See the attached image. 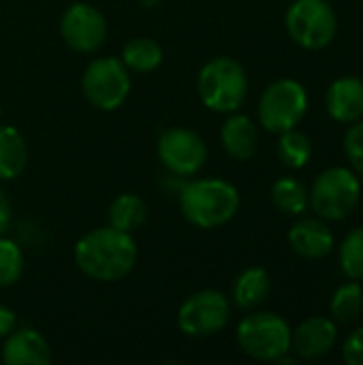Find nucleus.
<instances>
[{
	"instance_id": "ddd939ff",
	"label": "nucleus",
	"mask_w": 363,
	"mask_h": 365,
	"mask_svg": "<svg viewBox=\"0 0 363 365\" xmlns=\"http://www.w3.org/2000/svg\"><path fill=\"white\" fill-rule=\"evenodd\" d=\"M289 244L302 259H325L334 252V233L323 218H302L289 231Z\"/></svg>"
},
{
	"instance_id": "f3484780",
	"label": "nucleus",
	"mask_w": 363,
	"mask_h": 365,
	"mask_svg": "<svg viewBox=\"0 0 363 365\" xmlns=\"http://www.w3.org/2000/svg\"><path fill=\"white\" fill-rule=\"evenodd\" d=\"M270 291H272L270 274L263 267H248L235 278L233 302L242 310H252L267 299Z\"/></svg>"
},
{
	"instance_id": "9d476101",
	"label": "nucleus",
	"mask_w": 363,
	"mask_h": 365,
	"mask_svg": "<svg viewBox=\"0 0 363 365\" xmlns=\"http://www.w3.org/2000/svg\"><path fill=\"white\" fill-rule=\"evenodd\" d=\"M156 152L160 163L173 175H195L208 160V145L201 135L184 126L167 128L158 137Z\"/></svg>"
},
{
	"instance_id": "f03ea898",
	"label": "nucleus",
	"mask_w": 363,
	"mask_h": 365,
	"mask_svg": "<svg viewBox=\"0 0 363 365\" xmlns=\"http://www.w3.org/2000/svg\"><path fill=\"white\" fill-rule=\"evenodd\" d=\"M182 216L199 229L227 225L240 210L237 188L220 178H203L186 184L180 192Z\"/></svg>"
},
{
	"instance_id": "dca6fc26",
	"label": "nucleus",
	"mask_w": 363,
	"mask_h": 365,
	"mask_svg": "<svg viewBox=\"0 0 363 365\" xmlns=\"http://www.w3.org/2000/svg\"><path fill=\"white\" fill-rule=\"evenodd\" d=\"M223 148L235 160H250L259 148V130L257 124L244 113H231L220 130Z\"/></svg>"
},
{
	"instance_id": "9b49d317",
	"label": "nucleus",
	"mask_w": 363,
	"mask_h": 365,
	"mask_svg": "<svg viewBox=\"0 0 363 365\" xmlns=\"http://www.w3.org/2000/svg\"><path fill=\"white\" fill-rule=\"evenodd\" d=\"M60 34L73 51L92 53L107 38V19L96 6L88 2H75L62 13Z\"/></svg>"
},
{
	"instance_id": "7ed1b4c3",
	"label": "nucleus",
	"mask_w": 363,
	"mask_h": 365,
	"mask_svg": "<svg viewBox=\"0 0 363 365\" xmlns=\"http://www.w3.org/2000/svg\"><path fill=\"white\" fill-rule=\"evenodd\" d=\"M197 90L208 109L216 113H233L248 96V75L237 60L220 56L203 64L197 77Z\"/></svg>"
},
{
	"instance_id": "5701e85b",
	"label": "nucleus",
	"mask_w": 363,
	"mask_h": 365,
	"mask_svg": "<svg viewBox=\"0 0 363 365\" xmlns=\"http://www.w3.org/2000/svg\"><path fill=\"white\" fill-rule=\"evenodd\" d=\"M278 158L289 169H302L312 158V141L306 133L291 128L280 133L278 139Z\"/></svg>"
},
{
	"instance_id": "4468645a",
	"label": "nucleus",
	"mask_w": 363,
	"mask_h": 365,
	"mask_svg": "<svg viewBox=\"0 0 363 365\" xmlns=\"http://www.w3.org/2000/svg\"><path fill=\"white\" fill-rule=\"evenodd\" d=\"M325 109L332 120L353 124L363 118V79L347 75L338 77L325 94Z\"/></svg>"
},
{
	"instance_id": "39448f33",
	"label": "nucleus",
	"mask_w": 363,
	"mask_h": 365,
	"mask_svg": "<svg viewBox=\"0 0 363 365\" xmlns=\"http://www.w3.org/2000/svg\"><path fill=\"white\" fill-rule=\"evenodd\" d=\"M240 349L257 361H278L291 353V327L276 312H255L242 319L235 331Z\"/></svg>"
},
{
	"instance_id": "6e6552de",
	"label": "nucleus",
	"mask_w": 363,
	"mask_h": 365,
	"mask_svg": "<svg viewBox=\"0 0 363 365\" xmlns=\"http://www.w3.org/2000/svg\"><path fill=\"white\" fill-rule=\"evenodd\" d=\"M308 111V92L295 79H278L270 83L259 98V122L267 133H285L295 128Z\"/></svg>"
},
{
	"instance_id": "a878e982",
	"label": "nucleus",
	"mask_w": 363,
	"mask_h": 365,
	"mask_svg": "<svg viewBox=\"0 0 363 365\" xmlns=\"http://www.w3.org/2000/svg\"><path fill=\"white\" fill-rule=\"evenodd\" d=\"M344 154L353 167V171L363 178V122H353L344 133Z\"/></svg>"
},
{
	"instance_id": "2eb2a0df",
	"label": "nucleus",
	"mask_w": 363,
	"mask_h": 365,
	"mask_svg": "<svg viewBox=\"0 0 363 365\" xmlns=\"http://www.w3.org/2000/svg\"><path fill=\"white\" fill-rule=\"evenodd\" d=\"M0 357L6 365H49L53 355L43 334L21 327L6 336Z\"/></svg>"
},
{
	"instance_id": "0eeeda50",
	"label": "nucleus",
	"mask_w": 363,
	"mask_h": 365,
	"mask_svg": "<svg viewBox=\"0 0 363 365\" xmlns=\"http://www.w3.org/2000/svg\"><path fill=\"white\" fill-rule=\"evenodd\" d=\"M81 92L86 101L101 111L118 109L131 94V75L124 62L116 56L92 60L81 77Z\"/></svg>"
},
{
	"instance_id": "393cba45",
	"label": "nucleus",
	"mask_w": 363,
	"mask_h": 365,
	"mask_svg": "<svg viewBox=\"0 0 363 365\" xmlns=\"http://www.w3.org/2000/svg\"><path fill=\"white\" fill-rule=\"evenodd\" d=\"M24 274V255H21V248L0 235V289H6V287H13L15 282H19Z\"/></svg>"
},
{
	"instance_id": "423d86ee",
	"label": "nucleus",
	"mask_w": 363,
	"mask_h": 365,
	"mask_svg": "<svg viewBox=\"0 0 363 365\" xmlns=\"http://www.w3.org/2000/svg\"><path fill=\"white\" fill-rule=\"evenodd\" d=\"M285 26L300 47L317 51L334 41L338 17L327 0H293L285 15Z\"/></svg>"
},
{
	"instance_id": "4be33fe9",
	"label": "nucleus",
	"mask_w": 363,
	"mask_h": 365,
	"mask_svg": "<svg viewBox=\"0 0 363 365\" xmlns=\"http://www.w3.org/2000/svg\"><path fill=\"white\" fill-rule=\"evenodd\" d=\"M329 312L338 323H353L363 312V289L357 280H349L340 284L332 297Z\"/></svg>"
},
{
	"instance_id": "c85d7f7f",
	"label": "nucleus",
	"mask_w": 363,
	"mask_h": 365,
	"mask_svg": "<svg viewBox=\"0 0 363 365\" xmlns=\"http://www.w3.org/2000/svg\"><path fill=\"white\" fill-rule=\"evenodd\" d=\"M9 225H11V201H9L6 192L0 188V235L6 233Z\"/></svg>"
},
{
	"instance_id": "7c9ffc66",
	"label": "nucleus",
	"mask_w": 363,
	"mask_h": 365,
	"mask_svg": "<svg viewBox=\"0 0 363 365\" xmlns=\"http://www.w3.org/2000/svg\"><path fill=\"white\" fill-rule=\"evenodd\" d=\"M0 113H2V107H0Z\"/></svg>"
},
{
	"instance_id": "b1692460",
	"label": "nucleus",
	"mask_w": 363,
	"mask_h": 365,
	"mask_svg": "<svg viewBox=\"0 0 363 365\" xmlns=\"http://www.w3.org/2000/svg\"><path fill=\"white\" fill-rule=\"evenodd\" d=\"M340 267L349 280L363 282V227L353 229L340 244Z\"/></svg>"
},
{
	"instance_id": "1a4fd4ad",
	"label": "nucleus",
	"mask_w": 363,
	"mask_h": 365,
	"mask_svg": "<svg viewBox=\"0 0 363 365\" xmlns=\"http://www.w3.org/2000/svg\"><path fill=\"white\" fill-rule=\"evenodd\" d=\"M229 314V299L220 291L205 289L184 299L178 310V327L184 336L208 338L225 329Z\"/></svg>"
},
{
	"instance_id": "aec40b11",
	"label": "nucleus",
	"mask_w": 363,
	"mask_h": 365,
	"mask_svg": "<svg viewBox=\"0 0 363 365\" xmlns=\"http://www.w3.org/2000/svg\"><path fill=\"white\" fill-rule=\"evenodd\" d=\"M145 216H148V210H145L143 199L133 192L118 195L109 205V225L124 233L137 231L143 225Z\"/></svg>"
},
{
	"instance_id": "6ab92c4d",
	"label": "nucleus",
	"mask_w": 363,
	"mask_h": 365,
	"mask_svg": "<svg viewBox=\"0 0 363 365\" xmlns=\"http://www.w3.org/2000/svg\"><path fill=\"white\" fill-rule=\"evenodd\" d=\"M120 60L124 62V66L128 71H135V73H152L163 62V49H160V45L154 38L139 36V38H131L124 45Z\"/></svg>"
},
{
	"instance_id": "a211bd4d",
	"label": "nucleus",
	"mask_w": 363,
	"mask_h": 365,
	"mask_svg": "<svg viewBox=\"0 0 363 365\" xmlns=\"http://www.w3.org/2000/svg\"><path fill=\"white\" fill-rule=\"evenodd\" d=\"M28 163V148L24 137L13 126H0V180H15Z\"/></svg>"
},
{
	"instance_id": "bb28decb",
	"label": "nucleus",
	"mask_w": 363,
	"mask_h": 365,
	"mask_svg": "<svg viewBox=\"0 0 363 365\" xmlns=\"http://www.w3.org/2000/svg\"><path fill=\"white\" fill-rule=\"evenodd\" d=\"M342 359L349 365H363V327H357L342 346Z\"/></svg>"
},
{
	"instance_id": "f257e3e1",
	"label": "nucleus",
	"mask_w": 363,
	"mask_h": 365,
	"mask_svg": "<svg viewBox=\"0 0 363 365\" xmlns=\"http://www.w3.org/2000/svg\"><path fill=\"white\" fill-rule=\"evenodd\" d=\"M73 255L77 267L88 278L96 282H118L135 269L139 250L133 233H124L109 225L88 231L75 244Z\"/></svg>"
},
{
	"instance_id": "20e7f679",
	"label": "nucleus",
	"mask_w": 363,
	"mask_h": 365,
	"mask_svg": "<svg viewBox=\"0 0 363 365\" xmlns=\"http://www.w3.org/2000/svg\"><path fill=\"white\" fill-rule=\"evenodd\" d=\"M362 197V184L353 169L332 167L325 169L308 190V205L312 212L332 222L347 220Z\"/></svg>"
},
{
	"instance_id": "c756f323",
	"label": "nucleus",
	"mask_w": 363,
	"mask_h": 365,
	"mask_svg": "<svg viewBox=\"0 0 363 365\" xmlns=\"http://www.w3.org/2000/svg\"><path fill=\"white\" fill-rule=\"evenodd\" d=\"M139 2H141L143 6H148V9H152V6H156V4H158L160 0H139Z\"/></svg>"
},
{
	"instance_id": "cd10ccee",
	"label": "nucleus",
	"mask_w": 363,
	"mask_h": 365,
	"mask_svg": "<svg viewBox=\"0 0 363 365\" xmlns=\"http://www.w3.org/2000/svg\"><path fill=\"white\" fill-rule=\"evenodd\" d=\"M17 325V317L11 308L0 304V338H6Z\"/></svg>"
},
{
	"instance_id": "412c9836",
	"label": "nucleus",
	"mask_w": 363,
	"mask_h": 365,
	"mask_svg": "<svg viewBox=\"0 0 363 365\" xmlns=\"http://www.w3.org/2000/svg\"><path fill=\"white\" fill-rule=\"evenodd\" d=\"M272 201L280 212L291 214V216H300L308 207V188L297 178L285 175V178L274 182Z\"/></svg>"
},
{
	"instance_id": "f8f14e48",
	"label": "nucleus",
	"mask_w": 363,
	"mask_h": 365,
	"mask_svg": "<svg viewBox=\"0 0 363 365\" xmlns=\"http://www.w3.org/2000/svg\"><path fill=\"white\" fill-rule=\"evenodd\" d=\"M336 340L338 327L334 319L310 317L304 323H300L295 331H291V351L306 361H315L332 353Z\"/></svg>"
}]
</instances>
